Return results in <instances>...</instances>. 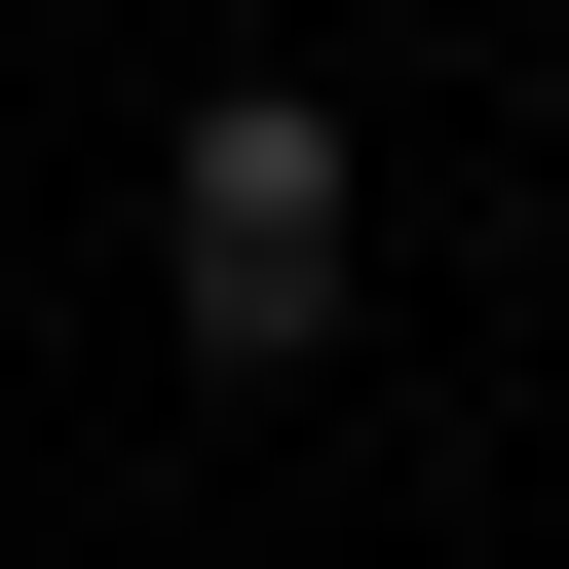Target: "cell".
Instances as JSON below:
<instances>
[{
	"label": "cell",
	"mask_w": 569,
	"mask_h": 569,
	"mask_svg": "<svg viewBox=\"0 0 569 569\" xmlns=\"http://www.w3.org/2000/svg\"><path fill=\"white\" fill-rule=\"evenodd\" d=\"M342 266H380L342 77H190V114H152V305H190V380H342Z\"/></svg>",
	"instance_id": "cell-1"
}]
</instances>
